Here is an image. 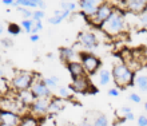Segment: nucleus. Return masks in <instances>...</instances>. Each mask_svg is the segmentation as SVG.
<instances>
[{"mask_svg": "<svg viewBox=\"0 0 147 126\" xmlns=\"http://www.w3.org/2000/svg\"><path fill=\"white\" fill-rule=\"evenodd\" d=\"M100 28L109 36H118L120 34L126 32L127 22H126L124 11H122L119 7H115L112 14L109 16V19L100 26Z\"/></svg>", "mask_w": 147, "mask_h": 126, "instance_id": "f257e3e1", "label": "nucleus"}, {"mask_svg": "<svg viewBox=\"0 0 147 126\" xmlns=\"http://www.w3.org/2000/svg\"><path fill=\"white\" fill-rule=\"evenodd\" d=\"M112 81L115 82V85L118 87H127L131 86L134 83V78H135V72L132 70H130L123 62L116 63L112 67Z\"/></svg>", "mask_w": 147, "mask_h": 126, "instance_id": "f03ea898", "label": "nucleus"}, {"mask_svg": "<svg viewBox=\"0 0 147 126\" xmlns=\"http://www.w3.org/2000/svg\"><path fill=\"white\" fill-rule=\"evenodd\" d=\"M34 72L30 71H16L13 78L11 79V86L18 93L24 90H30L32 82H34Z\"/></svg>", "mask_w": 147, "mask_h": 126, "instance_id": "7ed1b4c3", "label": "nucleus"}, {"mask_svg": "<svg viewBox=\"0 0 147 126\" xmlns=\"http://www.w3.org/2000/svg\"><path fill=\"white\" fill-rule=\"evenodd\" d=\"M114 8H115V5H112L111 3L102 1V3L99 4V7H98L96 12H95L91 18H88L90 23L92 24V26H98V27H100L102 24L109 19V16L112 14Z\"/></svg>", "mask_w": 147, "mask_h": 126, "instance_id": "20e7f679", "label": "nucleus"}, {"mask_svg": "<svg viewBox=\"0 0 147 126\" xmlns=\"http://www.w3.org/2000/svg\"><path fill=\"white\" fill-rule=\"evenodd\" d=\"M30 90L32 91V94L36 99L38 98H51L52 97V91L50 87H47V85L44 83L39 75H34V82H32Z\"/></svg>", "mask_w": 147, "mask_h": 126, "instance_id": "39448f33", "label": "nucleus"}, {"mask_svg": "<svg viewBox=\"0 0 147 126\" xmlns=\"http://www.w3.org/2000/svg\"><path fill=\"white\" fill-rule=\"evenodd\" d=\"M79 58H80V63L83 64L86 74H95L102 64L100 59L90 52H80Z\"/></svg>", "mask_w": 147, "mask_h": 126, "instance_id": "423d86ee", "label": "nucleus"}, {"mask_svg": "<svg viewBox=\"0 0 147 126\" xmlns=\"http://www.w3.org/2000/svg\"><path fill=\"white\" fill-rule=\"evenodd\" d=\"M71 90L76 94H87V93H96V89L92 86V83L86 77H80V78L74 79L72 83H71Z\"/></svg>", "mask_w": 147, "mask_h": 126, "instance_id": "0eeeda50", "label": "nucleus"}, {"mask_svg": "<svg viewBox=\"0 0 147 126\" xmlns=\"http://www.w3.org/2000/svg\"><path fill=\"white\" fill-rule=\"evenodd\" d=\"M50 99L51 98H38L34 101L31 106V113L30 114L36 117L38 119H42L48 114V106H50Z\"/></svg>", "mask_w": 147, "mask_h": 126, "instance_id": "6e6552de", "label": "nucleus"}, {"mask_svg": "<svg viewBox=\"0 0 147 126\" xmlns=\"http://www.w3.org/2000/svg\"><path fill=\"white\" fill-rule=\"evenodd\" d=\"M124 9L132 15H142L147 9V0H126L123 1Z\"/></svg>", "mask_w": 147, "mask_h": 126, "instance_id": "1a4fd4ad", "label": "nucleus"}, {"mask_svg": "<svg viewBox=\"0 0 147 126\" xmlns=\"http://www.w3.org/2000/svg\"><path fill=\"white\" fill-rule=\"evenodd\" d=\"M22 117L18 113L9 110H0V123L7 126H19Z\"/></svg>", "mask_w": 147, "mask_h": 126, "instance_id": "9d476101", "label": "nucleus"}, {"mask_svg": "<svg viewBox=\"0 0 147 126\" xmlns=\"http://www.w3.org/2000/svg\"><path fill=\"white\" fill-rule=\"evenodd\" d=\"M78 40H79V43H80L82 46H84V47L88 48V50L95 48V47H96V43H98L96 35H95L94 32H91V31H83V32H80V34H79V36H78Z\"/></svg>", "mask_w": 147, "mask_h": 126, "instance_id": "9b49d317", "label": "nucleus"}, {"mask_svg": "<svg viewBox=\"0 0 147 126\" xmlns=\"http://www.w3.org/2000/svg\"><path fill=\"white\" fill-rule=\"evenodd\" d=\"M100 3L102 1H96V0H80V1L78 3V5L80 7L82 12H83V14L87 16V19H88V18H91V16L96 12V9Z\"/></svg>", "mask_w": 147, "mask_h": 126, "instance_id": "f8f14e48", "label": "nucleus"}, {"mask_svg": "<svg viewBox=\"0 0 147 126\" xmlns=\"http://www.w3.org/2000/svg\"><path fill=\"white\" fill-rule=\"evenodd\" d=\"M78 56H80V54L75 50V47H62L59 50V58L66 64L71 62H76Z\"/></svg>", "mask_w": 147, "mask_h": 126, "instance_id": "ddd939ff", "label": "nucleus"}, {"mask_svg": "<svg viewBox=\"0 0 147 126\" xmlns=\"http://www.w3.org/2000/svg\"><path fill=\"white\" fill-rule=\"evenodd\" d=\"M66 66H67V68H68V71H70L72 79L86 77V71H84V68H83V64H82L79 60L71 62V63H68V64H66Z\"/></svg>", "mask_w": 147, "mask_h": 126, "instance_id": "4468645a", "label": "nucleus"}, {"mask_svg": "<svg viewBox=\"0 0 147 126\" xmlns=\"http://www.w3.org/2000/svg\"><path fill=\"white\" fill-rule=\"evenodd\" d=\"M66 105V101L62 98H51L50 99V106H48V114H56L59 111H62V109Z\"/></svg>", "mask_w": 147, "mask_h": 126, "instance_id": "2eb2a0df", "label": "nucleus"}, {"mask_svg": "<svg viewBox=\"0 0 147 126\" xmlns=\"http://www.w3.org/2000/svg\"><path fill=\"white\" fill-rule=\"evenodd\" d=\"M18 98H19V101L23 103L24 106H31L32 103H34V101L36 99L35 97H34V94H32L31 90L20 91L19 94H18Z\"/></svg>", "mask_w": 147, "mask_h": 126, "instance_id": "dca6fc26", "label": "nucleus"}, {"mask_svg": "<svg viewBox=\"0 0 147 126\" xmlns=\"http://www.w3.org/2000/svg\"><path fill=\"white\" fill-rule=\"evenodd\" d=\"M134 83L142 91H147V72H138V74H135Z\"/></svg>", "mask_w": 147, "mask_h": 126, "instance_id": "f3484780", "label": "nucleus"}, {"mask_svg": "<svg viewBox=\"0 0 147 126\" xmlns=\"http://www.w3.org/2000/svg\"><path fill=\"white\" fill-rule=\"evenodd\" d=\"M98 79H99V83H100L102 86H106V85H109V83L111 82V79H112L111 71L107 70V68H102V70H99V74H98Z\"/></svg>", "mask_w": 147, "mask_h": 126, "instance_id": "a211bd4d", "label": "nucleus"}, {"mask_svg": "<svg viewBox=\"0 0 147 126\" xmlns=\"http://www.w3.org/2000/svg\"><path fill=\"white\" fill-rule=\"evenodd\" d=\"M40 0H15L13 7H24V8H39Z\"/></svg>", "mask_w": 147, "mask_h": 126, "instance_id": "6ab92c4d", "label": "nucleus"}, {"mask_svg": "<svg viewBox=\"0 0 147 126\" xmlns=\"http://www.w3.org/2000/svg\"><path fill=\"white\" fill-rule=\"evenodd\" d=\"M19 126H40V119H38L31 114H26L22 117Z\"/></svg>", "mask_w": 147, "mask_h": 126, "instance_id": "aec40b11", "label": "nucleus"}, {"mask_svg": "<svg viewBox=\"0 0 147 126\" xmlns=\"http://www.w3.org/2000/svg\"><path fill=\"white\" fill-rule=\"evenodd\" d=\"M116 115H118L119 118L124 119V121H132V119H134V113H132V110L128 106H124V107H122V109H119L118 113H116Z\"/></svg>", "mask_w": 147, "mask_h": 126, "instance_id": "412c9836", "label": "nucleus"}, {"mask_svg": "<svg viewBox=\"0 0 147 126\" xmlns=\"http://www.w3.org/2000/svg\"><path fill=\"white\" fill-rule=\"evenodd\" d=\"M60 8L63 11L74 12L78 8V3H75V1H62L60 3Z\"/></svg>", "mask_w": 147, "mask_h": 126, "instance_id": "4be33fe9", "label": "nucleus"}, {"mask_svg": "<svg viewBox=\"0 0 147 126\" xmlns=\"http://www.w3.org/2000/svg\"><path fill=\"white\" fill-rule=\"evenodd\" d=\"M92 126H109V119L105 114H98L96 118L94 119Z\"/></svg>", "mask_w": 147, "mask_h": 126, "instance_id": "5701e85b", "label": "nucleus"}, {"mask_svg": "<svg viewBox=\"0 0 147 126\" xmlns=\"http://www.w3.org/2000/svg\"><path fill=\"white\" fill-rule=\"evenodd\" d=\"M44 83L47 85V87H50V89H55V87H58V82L59 79L56 77H47V78L43 79Z\"/></svg>", "mask_w": 147, "mask_h": 126, "instance_id": "b1692460", "label": "nucleus"}, {"mask_svg": "<svg viewBox=\"0 0 147 126\" xmlns=\"http://www.w3.org/2000/svg\"><path fill=\"white\" fill-rule=\"evenodd\" d=\"M18 12L22 14L23 16V20H30L32 19V12L28 9V8H24V7H18Z\"/></svg>", "mask_w": 147, "mask_h": 126, "instance_id": "393cba45", "label": "nucleus"}, {"mask_svg": "<svg viewBox=\"0 0 147 126\" xmlns=\"http://www.w3.org/2000/svg\"><path fill=\"white\" fill-rule=\"evenodd\" d=\"M58 97L62 99H68L71 97V93L67 87H59L58 89Z\"/></svg>", "mask_w": 147, "mask_h": 126, "instance_id": "a878e982", "label": "nucleus"}, {"mask_svg": "<svg viewBox=\"0 0 147 126\" xmlns=\"http://www.w3.org/2000/svg\"><path fill=\"white\" fill-rule=\"evenodd\" d=\"M20 31H22V28H20L19 24H15V23L8 24V34H11V35H19Z\"/></svg>", "mask_w": 147, "mask_h": 126, "instance_id": "bb28decb", "label": "nucleus"}, {"mask_svg": "<svg viewBox=\"0 0 147 126\" xmlns=\"http://www.w3.org/2000/svg\"><path fill=\"white\" fill-rule=\"evenodd\" d=\"M22 27H23V30L26 32H30L32 31V28H34V20L32 19H30V20H23L22 22Z\"/></svg>", "mask_w": 147, "mask_h": 126, "instance_id": "cd10ccee", "label": "nucleus"}, {"mask_svg": "<svg viewBox=\"0 0 147 126\" xmlns=\"http://www.w3.org/2000/svg\"><path fill=\"white\" fill-rule=\"evenodd\" d=\"M44 18V11L42 9H36L32 12V20L34 22H42V19Z\"/></svg>", "mask_w": 147, "mask_h": 126, "instance_id": "c85d7f7f", "label": "nucleus"}, {"mask_svg": "<svg viewBox=\"0 0 147 126\" xmlns=\"http://www.w3.org/2000/svg\"><path fill=\"white\" fill-rule=\"evenodd\" d=\"M138 20H139V24L143 28H147V9L142 14V15L138 16Z\"/></svg>", "mask_w": 147, "mask_h": 126, "instance_id": "c756f323", "label": "nucleus"}, {"mask_svg": "<svg viewBox=\"0 0 147 126\" xmlns=\"http://www.w3.org/2000/svg\"><path fill=\"white\" fill-rule=\"evenodd\" d=\"M48 22H50V24H54V26H58V24H60L63 22V19L60 18V16H55V15H52L48 19Z\"/></svg>", "mask_w": 147, "mask_h": 126, "instance_id": "7c9ffc66", "label": "nucleus"}, {"mask_svg": "<svg viewBox=\"0 0 147 126\" xmlns=\"http://www.w3.org/2000/svg\"><path fill=\"white\" fill-rule=\"evenodd\" d=\"M43 28V24L42 22H34V28H32V31H31V35H34V34H38L40 30Z\"/></svg>", "mask_w": 147, "mask_h": 126, "instance_id": "2f4dec72", "label": "nucleus"}, {"mask_svg": "<svg viewBox=\"0 0 147 126\" xmlns=\"http://www.w3.org/2000/svg\"><path fill=\"white\" fill-rule=\"evenodd\" d=\"M136 125L138 126H147V115H139L136 119Z\"/></svg>", "mask_w": 147, "mask_h": 126, "instance_id": "473e14b6", "label": "nucleus"}, {"mask_svg": "<svg viewBox=\"0 0 147 126\" xmlns=\"http://www.w3.org/2000/svg\"><path fill=\"white\" fill-rule=\"evenodd\" d=\"M130 101H132L134 103H140L142 98H140L139 94H136V93H131V94H130Z\"/></svg>", "mask_w": 147, "mask_h": 126, "instance_id": "72a5a7b5", "label": "nucleus"}, {"mask_svg": "<svg viewBox=\"0 0 147 126\" xmlns=\"http://www.w3.org/2000/svg\"><path fill=\"white\" fill-rule=\"evenodd\" d=\"M1 44H3L4 47H12V46H13V42H12L11 39H8V38H4V39L1 40Z\"/></svg>", "mask_w": 147, "mask_h": 126, "instance_id": "f704fd0d", "label": "nucleus"}, {"mask_svg": "<svg viewBox=\"0 0 147 126\" xmlns=\"http://www.w3.org/2000/svg\"><path fill=\"white\" fill-rule=\"evenodd\" d=\"M109 95H110V97H118V95H119V90H118V89H115V87H114V89H110V90H109Z\"/></svg>", "mask_w": 147, "mask_h": 126, "instance_id": "c9c22d12", "label": "nucleus"}, {"mask_svg": "<svg viewBox=\"0 0 147 126\" xmlns=\"http://www.w3.org/2000/svg\"><path fill=\"white\" fill-rule=\"evenodd\" d=\"M39 39H40V36H39L38 34H34V35L30 36V40H31V42H34V43H36Z\"/></svg>", "mask_w": 147, "mask_h": 126, "instance_id": "e433bc0d", "label": "nucleus"}, {"mask_svg": "<svg viewBox=\"0 0 147 126\" xmlns=\"http://www.w3.org/2000/svg\"><path fill=\"white\" fill-rule=\"evenodd\" d=\"M4 5H13L15 4V0H3Z\"/></svg>", "mask_w": 147, "mask_h": 126, "instance_id": "4c0bfd02", "label": "nucleus"}, {"mask_svg": "<svg viewBox=\"0 0 147 126\" xmlns=\"http://www.w3.org/2000/svg\"><path fill=\"white\" fill-rule=\"evenodd\" d=\"M79 126H92V125H91V123H90L88 121H83V122H82Z\"/></svg>", "mask_w": 147, "mask_h": 126, "instance_id": "58836bf2", "label": "nucleus"}, {"mask_svg": "<svg viewBox=\"0 0 147 126\" xmlns=\"http://www.w3.org/2000/svg\"><path fill=\"white\" fill-rule=\"evenodd\" d=\"M39 8H40V9H44V8H46V3H44V1H40V4H39Z\"/></svg>", "mask_w": 147, "mask_h": 126, "instance_id": "ea45409f", "label": "nucleus"}, {"mask_svg": "<svg viewBox=\"0 0 147 126\" xmlns=\"http://www.w3.org/2000/svg\"><path fill=\"white\" fill-rule=\"evenodd\" d=\"M3 31H4V27H3V24L0 23V35L3 34Z\"/></svg>", "mask_w": 147, "mask_h": 126, "instance_id": "a19ab883", "label": "nucleus"}, {"mask_svg": "<svg viewBox=\"0 0 147 126\" xmlns=\"http://www.w3.org/2000/svg\"><path fill=\"white\" fill-rule=\"evenodd\" d=\"M3 75H4V71L0 68V78H3Z\"/></svg>", "mask_w": 147, "mask_h": 126, "instance_id": "79ce46f5", "label": "nucleus"}, {"mask_svg": "<svg viewBox=\"0 0 147 126\" xmlns=\"http://www.w3.org/2000/svg\"><path fill=\"white\" fill-rule=\"evenodd\" d=\"M144 110L147 111V101H146V102H144Z\"/></svg>", "mask_w": 147, "mask_h": 126, "instance_id": "37998d69", "label": "nucleus"}, {"mask_svg": "<svg viewBox=\"0 0 147 126\" xmlns=\"http://www.w3.org/2000/svg\"><path fill=\"white\" fill-rule=\"evenodd\" d=\"M63 126H74L72 123H66V125H63Z\"/></svg>", "mask_w": 147, "mask_h": 126, "instance_id": "c03bdc74", "label": "nucleus"}, {"mask_svg": "<svg viewBox=\"0 0 147 126\" xmlns=\"http://www.w3.org/2000/svg\"><path fill=\"white\" fill-rule=\"evenodd\" d=\"M146 55H147V40H146Z\"/></svg>", "mask_w": 147, "mask_h": 126, "instance_id": "a18cd8bd", "label": "nucleus"}, {"mask_svg": "<svg viewBox=\"0 0 147 126\" xmlns=\"http://www.w3.org/2000/svg\"><path fill=\"white\" fill-rule=\"evenodd\" d=\"M0 126H7V125H3V123H0Z\"/></svg>", "mask_w": 147, "mask_h": 126, "instance_id": "49530a36", "label": "nucleus"}]
</instances>
